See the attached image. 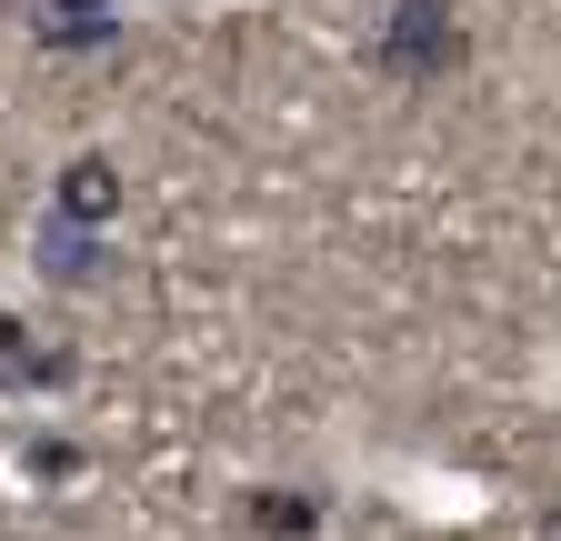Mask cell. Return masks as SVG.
Segmentation results:
<instances>
[{"label":"cell","mask_w":561,"mask_h":541,"mask_svg":"<svg viewBox=\"0 0 561 541\" xmlns=\"http://www.w3.org/2000/svg\"><path fill=\"white\" fill-rule=\"evenodd\" d=\"M31 31H41V50H111L121 41V0H41Z\"/></svg>","instance_id":"cell-5"},{"label":"cell","mask_w":561,"mask_h":541,"mask_svg":"<svg viewBox=\"0 0 561 541\" xmlns=\"http://www.w3.org/2000/svg\"><path fill=\"white\" fill-rule=\"evenodd\" d=\"M531 541H561V511H541V521H531Z\"/></svg>","instance_id":"cell-8"},{"label":"cell","mask_w":561,"mask_h":541,"mask_svg":"<svg viewBox=\"0 0 561 541\" xmlns=\"http://www.w3.org/2000/svg\"><path fill=\"white\" fill-rule=\"evenodd\" d=\"M81 461H91L81 441H31V451H21V471H31V482H70Z\"/></svg>","instance_id":"cell-6"},{"label":"cell","mask_w":561,"mask_h":541,"mask_svg":"<svg viewBox=\"0 0 561 541\" xmlns=\"http://www.w3.org/2000/svg\"><path fill=\"white\" fill-rule=\"evenodd\" d=\"M321 492H291V482H261V492H241V531L251 541H311L321 531Z\"/></svg>","instance_id":"cell-4"},{"label":"cell","mask_w":561,"mask_h":541,"mask_svg":"<svg viewBox=\"0 0 561 541\" xmlns=\"http://www.w3.org/2000/svg\"><path fill=\"white\" fill-rule=\"evenodd\" d=\"M50 211H60V221H101V231H111V221H121V161H111V151H70L60 181H50Z\"/></svg>","instance_id":"cell-3"},{"label":"cell","mask_w":561,"mask_h":541,"mask_svg":"<svg viewBox=\"0 0 561 541\" xmlns=\"http://www.w3.org/2000/svg\"><path fill=\"white\" fill-rule=\"evenodd\" d=\"M21 361H31V331H21V321H0V371L21 381Z\"/></svg>","instance_id":"cell-7"},{"label":"cell","mask_w":561,"mask_h":541,"mask_svg":"<svg viewBox=\"0 0 561 541\" xmlns=\"http://www.w3.org/2000/svg\"><path fill=\"white\" fill-rule=\"evenodd\" d=\"M31 270H41L50 291H91V281H111V270H121V251H111L101 221H60V211H41V221H31Z\"/></svg>","instance_id":"cell-2"},{"label":"cell","mask_w":561,"mask_h":541,"mask_svg":"<svg viewBox=\"0 0 561 541\" xmlns=\"http://www.w3.org/2000/svg\"><path fill=\"white\" fill-rule=\"evenodd\" d=\"M371 71L401 91H432L451 71H471V31H461V0H391L381 31H371Z\"/></svg>","instance_id":"cell-1"}]
</instances>
